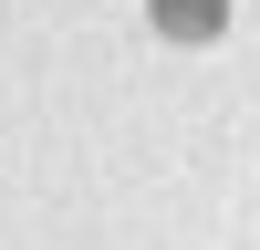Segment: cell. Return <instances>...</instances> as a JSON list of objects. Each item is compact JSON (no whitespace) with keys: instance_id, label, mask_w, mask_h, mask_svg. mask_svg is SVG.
Listing matches in <instances>:
<instances>
[{"instance_id":"1","label":"cell","mask_w":260,"mask_h":250,"mask_svg":"<svg viewBox=\"0 0 260 250\" xmlns=\"http://www.w3.org/2000/svg\"><path fill=\"white\" fill-rule=\"evenodd\" d=\"M229 21V0H156V32L167 42H198V32H219Z\"/></svg>"}]
</instances>
